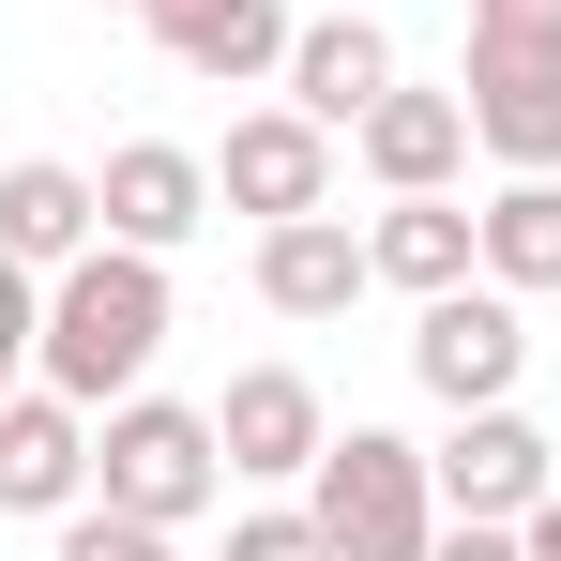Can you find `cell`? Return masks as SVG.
Returning a JSON list of instances; mask_svg holds the SVG:
<instances>
[{"label":"cell","mask_w":561,"mask_h":561,"mask_svg":"<svg viewBox=\"0 0 561 561\" xmlns=\"http://www.w3.org/2000/svg\"><path fill=\"white\" fill-rule=\"evenodd\" d=\"M152 350H168V259L92 243V259H61V274H46V350H31V379H46V394L122 410V394L152 379Z\"/></svg>","instance_id":"1"},{"label":"cell","mask_w":561,"mask_h":561,"mask_svg":"<svg viewBox=\"0 0 561 561\" xmlns=\"http://www.w3.org/2000/svg\"><path fill=\"white\" fill-rule=\"evenodd\" d=\"M92 501L152 516V531H197V516L228 501L213 410H183V394H122V410H92Z\"/></svg>","instance_id":"2"},{"label":"cell","mask_w":561,"mask_h":561,"mask_svg":"<svg viewBox=\"0 0 561 561\" xmlns=\"http://www.w3.org/2000/svg\"><path fill=\"white\" fill-rule=\"evenodd\" d=\"M304 516L334 531V561H425V547H440L425 440H394V425H334V456L304 470Z\"/></svg>","instance_id":"3"},{"label":"cell","mask_w":561,"mask_h":561,"mask_svg":"<svg viewBox=\"0 0 561 561\" xmlns=\"http://www.w3.org/2000/svg\"><path fill=\"white\" fill-rule=\"evenodd\" d=\"M516 365H531V319H516V288H440L425 319H410V379L440 394V410H501L516 394Z\"/></svg>","instance_id":"4"},{"label":"cell","mask_w":561,"mask_h":561,"mask_svg":"<svg viewBox=\"0 0 561 561\" xmlns=\"http://www.w3.org/2000/svg\"><path fill=\"white\" fill-rule=\"evenodd\" d=\"M213 197H228V213H259V228L334 213V122H304V106H243V122H228V152H213Z\"/></svg>","instance_id":"5"},{"label":"cell","mask_w":561,"mask_h":561,"mask_svg":"<svg viewBox=\"0 0 561 561\" xmlns=\"http://www.w3.org/2000/svg\"><path fill=\"white\" fill-rule=\"evenodd\" d=\"M213 440H228V485H304V470L334 456V410H319L304 365H243L213 394Z\"/></svg>","instance_id":"6"},{"label":"cell","mask_w":561,"mask_h":561,"mask_svg":"<svg viewBox=\"0 0 561 561\" xmlns=\"http://www.w3.org/2000/svg\"><path fill=\"white\" fill-rule=\"evenodd\" d=\"M425 485H440V516H531L561 485V440L501 394V410H456V440L425 456Z\"/></svg>","instance_id":"7"},{"label":"cell","mask_w":561,"mask_h":561,"mask_svg":"<svg viewBox=\"0 0 561 561\" xmlns=\"http://www.w3.org/2000/svg\"><path fill=\"white\" fill-rule=\"evenodd\" d=\"M106 197V243H137V259H183L197 228H213V152H183V137H122L92 168Z\"/></svg>","instance_id":"8"},{"label":"cell","mask_w":561,"mask_h":561,"mask_svg":"<svg viewBox=\"0 0 561 561\" xmlns=\"http://www.w3.org/2000/svg\"><path fill=\"white\" fill-rule=\"evenodd\" d=\"M77 501H92V410L15 379L0 394V516H77Z\"/></svg>","instance_id":"9"},{"label":"cell","mask_w":561,"mask_h":561,"mask_svg":"<svg viewBox=\"0 0 561 561\" xmlns=\"http://www.w3.org/2000/svg\"><path fill=\"white\" fill-rule=\"evenodd\" d=\"M350 152H365V183L379 197H456V168H470V92H394L350 122Z\"/></svg>","instance_id":"10"},{"label":"cell","mask_w":561,"mask_h":561,"mask_svg":"<svg viewBox=\"0 0 561 561\" xmlns=\"http://www.w3.org/2000/svg\"><path fill=\"white\" fill-rule=\"evenodd\" d=\"M152 15V46L183 61V77H213V92H259V77H288V0H137Z\"/></svg>","instance_id":"11"},{"label":"cell","mask_w":561,"mask_h":561,"mask_svg":"<svg viewBox=\"0 0 561 561\" xmlns=\"http://www.w3.org/2000/svg\"><path fill=\"white\" fill-rule=\"evenodd\" d=\"M470 152L485 168H561V61H531V46H470Z\"/></svg>","instance_id":"12"},{"label":"cell","mask_w":561,"mask_h":561,"mask_svg":"<svg viewBox=\"0 0 561 561\" xmlns=\"http://www.w3.org/2000/svg\"><path fill=\"white\" fill-rule=\"evenodd\" d=\"M92 243H106L92 168H61V152H15V168H0V259H15V274H61V259H92Z\"/></svg>","instance_id":"13"},{"label":"cell","mask_w":561,"mask_h":561,"mask_svg":"<svg viewBox=\"0 0 561 561\" xmlns=\"http://www.w3.org/2000/svg\"><path fill=\"white\" fill-rule=\"evenodd\" d=\"M365 228H350V213H288V228H259V304H274V319H350V304H365Z\"/></svg>","instance_id":"14"},{"label":"cell","mask_w":561,"mask_h":561,"mask_svg":"<svg viewBox=\"0 0 561 561\" xmlns=\"http://www.w3.org/2000/svg\"><path fill=\"white\" fill-rule=\"evenodd\" d=\"M379 92H394V31H379V15H304V31H288V106H304V122L350 137Z\"/></svg>","instance_id":"15"},{"label":"cell","mask_w":561,"mask_h":561,"mask_svg":"<svg viewBox=\"0 0 561 561\" xmlns=\"http://www.w3.org/2000/svg\"><path fill=\"white\" fill-rule=\"evenodd\" d=\"M365 274H379V288H410V304H440V288L485 274V213H456V197H379Z\"/></svg>","instance_id":"16"},{"label":"cell","mask_w":561,"mask_h":561,"mask_svg":"<svg viewBox=\"0 0 561 561\" xmlns=\"http://www.w3.org/2000/svg\"><path fill=\"white\" fill-rule=\"evenodd\" d=\"M485 288H516V304L561 288V168H501V197H485Z\"/></svg>","instance_id":"17"},{"label":"cell","mask_w":561,"mask_h":561,"mask_svg":"<svg viewBox=\"0 0 561 561\" xmlns=\"http://www.w3.org/2000/svg\"><path fill=\"white\" fill-rule=\"evenodd\" d=\"M61 561H183V531H152V516H122V501H77V516H61Z\"/></svg>","instance_id":"18"},{"label":"cell","mask_w":561,"mask_h":561,"mask_svg":"<svg viewBox=\"0 0 561 561\" xmlns=\"http://www.w3.org/2000/svg\"><path fill=\"white\" fill-rule=\"evenodd\" d=\"M228 561H334V531L304 501H274V516H228Z\"/></svg>","instance_id":"19"},{"label":"cell","mask_w":561,"mask_h":561,"mask_svg":"<svg viewBox=\"0 0 561 561\" xmlns=\"http://www.w3.org/2000/svg\"><path fill=\"white\" fill-rule=\"evenodd\" d=\"M31 350H46V274H15V259H0V394L31 379Z\"/></svg>","instance_id":"20"},{"label":"cell","mask_w":561,"mask_h":561,"mask_svg":"<svg viewBox=\"0 0 561 561\" xmlns=\"http://www.w3.org/2000/svg\"><path fill=\"white\" fill-rule=\"evenodd\" d=\"M470 46H531V61H561V0H470Z\"/></svg>","instance_id":"21"},{"label":"cell","mask_w":561,"mask_h":561,"mask_svg":"<svg viewBox=\"0 0 561 561\" xmlns=\"http://www.w3.org/2000/svg\"><path fill=\"white\" fill-rule=\"evenodd\" d=\"M425 561H531V547H516V516H440Z\"/></svg>","instance_id":"22"},{"label":"cell","mask_w":561,"mask_h":561,"mask_svg":"<svg viewBox=\"0 0 561 561\" xmlns=\"http://www.w3.org/2000/svg\"><path fill=\"white\" fill-rule=\"evenodd\" d=\"M516 547H531V561H561V485L531 501V516H516Z\"/></svg>","instance_id":"23"},{"label":"cell","mask_w":561,"mask_h":561,"mask_svg":"<svg viewBox=\"0 0 561 561\" xmlns=\"http://www.w3.org/2000/svg\"><path fill=\"white\" fill-rule=\"evenodd\" d=\"M106 15H137V0H106Z\"/></svg>","instance_id":"24"}]
</instances>
